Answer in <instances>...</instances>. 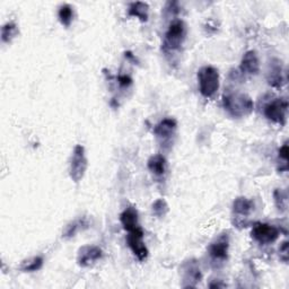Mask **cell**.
I'll return each instance as SVG.
<instances>
[{
	"instance_id": "6da1fadb",
	"label": "cell",
	"mask_w": 289,
	"mask_h": 289,
	"mask_svg": "<svg viewBox=\"0 0 289 289\" xmlns=\"http://www.w3.org/2000/svg\"><path fill=\"white\" fill-rule=\"evenodd\" d=\"M223 104L225 110L235 118H244L253 112L254 103L250 96L243 93H232L224 96Z\"/></svg>"
},
{
	"instance_id": "7a4b0ae2",
	"label": "cell",
	"mask_w": 289,
	"mask_h": 289,
	"mask_svg": "<svg viewBox=\"0 0 289 289\" xmlns=\"http://www.w3.org/2000/svg\"><path fill=\"white\" fill-rule=\"evenodd\" d=\"M199 91L205 97L214 96L219 88V73L215 67L206 66L198 72Z\"/></svg>"
},
{
	"instance_id": "3957f363",
	"label": "cell",
	"mask_w": 289,
	"mask_h": 289,
	"mask_svg": "<svg viewBox=\"0 0 289 289\" xmlns=\"http://www.w3.org/2000/svg\"><path fill=\"white\" fill-rule=\"evenodd\" d=\"M187 34V27L183 20H174L171 23L170 27L165 34L164 48L165 51H175L182 46Z\"/></svg>"
},
{
	"instance_id": "277c9868",
	"label": "cell",
	"mask_w": 289,
	"mask_h": 289,
	"mask_svg": "<svg viewBox=\"0 0 289 289\" xmlns=\"http://www.w3.org/2000/svg\"><path fill=\"white\" fill-rule=\"evenodd\" d=\"M87 165H88V163H87L85 148L81 145H77L73 152L69 170L70 177L73 179L74 182H79L84 177Z\"/></svg>"
},
{
	"instance_id": "5b68a950",
	"label": "cell",
	"mask_w": 289,
	"mask_h": 289,
	"mask_svg": "<svg viewBox=\"0 0 289 289\" xmlns=\"http://www.w3.org/2000/svg\"><path fill=\"white\" fill-rule=\"evenodd\" d=\"M251 235L260 244H270L277 241V238L280 235V232L277 227L269 225V224L258 223L253 226Z\"/></svg>"
},
{
	"instance_id": "8992f818",
	"label": "cell",
	"mask_w": 289,
	"mask_h": 289,
	"mask_svg": "<svg viewBox=\"0 0 289 289\" xmlns=\"http://www.w3.org/2000/svg\"><path fill=\"white\" fill-rule=\"evenodd\" d=\"M288 111V102L285 99H277L270 102L264 107V116L270 121L283 124L286 121Z\"/></svg>"
},
{
	"instance_id": "52a82bcc",
	"label": "cell",
	"mask_w": 289,
	"mask_h": 289,
	"mask_svg": "<svg viewBox=\"0 0 289 289\" xmlns=\"http://www.w3.org/2000/svg\"><path fill=\"white\" fill-rule=\"evenodd\" d=\"M127 242L134 254L137 256L140 261H144L147 256H148V249H147V247L145 245L144 232L141 230V227L129 233V235L127 237Z\"/></svg>"
},
{
	"instance_id": "ba28073f",
	"label": "cell",
	"mask_w": 289,
	"mask_h": 289,
	"mask_svg": "<svg viewBox=\"0 0 289 289\" xmlns=\"http://www.w3.org/2000/svg\"><path fill=\"white\" fill-rule=\"evenodd\" d=\"M228 247H230V241H228L227 235H223L217 238V241L211 243L209 247V255L211 259L216 262H224L227 260L228 255Z\"/></svg>"
},
{
	"instance_id": "9c48e42d",
	"label": "cell",
	"mask_w": 289,
	"mask_h": 289,
	"mask_svg": "<svg viewBox=\"0 0 289 289\" xmlns=\"http://www.w3.org/2000/svg\"><path fill=\"white\" fill-rule=\"evenodd\" d=\"M103 255L102 250L97 247H83L78 252L77 262L80 266H90L94 264L96 261H99Z\"/></svg>"
},
{
	"instance_id": "30bf717a",
	"label": "cell",
	"mask_w": 289,
	"mask_h": 289,
	"mask_svg": "<svg viewBox=\"0 0 289 289\" xmlns=\"http://www.w3.org/2000/svg\"><path fill=\"white\" fill-rule=\"evenodd\" d=\"M176 127L177 124L175 120L167 118L162 120V121L156 125L154 129V134L158 139L163 140V143H165V141L170 140L172 136L175 134Z\"/></svg>"
},
{
	"instance_id": "8fae6325",
	"label": "cell",
	"mask_w": 289,
	"mask_h": 289,
	"mask_svg": "<svg viewBox=\"0 0 289 289\" xmlns=\"http://www.w3.org/2000/svg\"><path fill=\"white\" fill-rule=\"evenodd\" d=\"M239 69H241L243 74L251 76L258 75V73L260 72V61L258 54H256L255 51L251 50L244 54Z\"/></svg>"
},
{
	"instance_id": "7c38bea8",
	"label": "cell",
	"mask_w": 289,
	"mask_h": 289,
	"mask_svg": "<svg viewBox=\"0 0 289 289\" xmlns=\"http://www.w3.org/2000/svg\"><path fill=\"white\" fill-rule=\"evenodd\" d=\"M120 220H121L123 228L128 233L136 231L140 227L138 223V212L134 207H129L125 209L120 216Z\"/></svg>"
},
{
	"instance_id": "4fadbf2b",
	"label": "cell",
	"mask_w": 289,
	"mask_h": 289,
	"mask_svg": "<svg viewBox=\"0 0 289 289\" xmlns=\"http://www.w3.org/2000/svg\"><path fill=\"white\" fill-rule=\"evenodd\" d=\"M200 269L194 261H191V262L184 265V280L189 281V285L187 287H194L195 283L200 281Z\"/></svg>"
},
{
	"instance_id": "5bb4252c",
	"label": "cell",
	"mask_w": 289,
	"mask_h": 289,
	"mask_svg": "<svg viewBox=\"0 0 289 289\" xmlns=\"http://www.w3.org/2000/svg\"><path fill=\"white\" fill-rule=\"evenodd\" d=\"M166 160L163 155H154L149 158L148 161V168L151 173H154L155 175H164L166 172Z\"/></svg>"
},
{
	"instance_id": "9a60e30c",
	"label": "cell",
	"mask_w": 289,
	"mask_h": 289,
	"mask_svg": "<svg viewBox=\"0 0 289 289\" xmlns=\"http://www.w3.org/2000/svg\"><path fill=\"white\" fill-rule=\"evenodd\" d=\"M253 201L249 200L247 198H237L235 199L233 204V210L235 214L241 216H248L251 214V211L253 210Z\"/></svg>"
},
{
	"instance_id": "2e32d148",
	"label": "cell",
	"mask_w": 289,
	"mask_h": 289,
	"mask_svg": "<svg viewBox=\"0 0 289 289\" xmlns=\"http://www.w3.org/2000/svg\"><path fill=\"white\" fill-rule=\"evenodd\" d=\"M148 5L145 3H132L129 7V15L139 18L141 21H147L148 19Z\"/></svg>"
},
{
	"instance_id": "e0dca14e",
	"label": "cell",
	"mask_w": 289,
	"mask_h": 289,
	"mask_svg": "<svg viewBox=\"0 0 289 289\" xmlns=\"http://www.w3.org/2000/svg\"><path fill=\"white\" fill-rule=\"evenodd\" d=\"M268 81L271 86L274 87H281L283 84L286 83L285 78H283V73H282V68L281 64H275L272 66L271 69L269 70L268 74Z\"/></svg>"
},
{
	"instance_id": "ac0fdd59",
	"label": "cell",
	"mask_w": 289,
	"mask_h": 289,
	"mask_svg": "<svg viewBox=\"0 0 289 289\" xmlns=\"http://www.w3.org/2000/svg\"><path fill=\"white\" fill-rule=\"evenodd\" d=\"M58 16H59L60 21H61V24L68 27L70 24H72L73 18H74L73 7L70 6V5H67V4L62 5V6L59 8Z\"/></svg>"
},
{
	"instance_id": "d6986e66",
	"label": "cell",
	"mask_w": 289,
	"mask_h": 289,
	"mask_svg": "<svg viewBox=\"0 0 289 289\" xmlns=\"http://www.w3.org/2000/svg\"><path fill=\"white\" fill-rule=\"evenodd\" d=\"M16 34H17V27L14 23H7L6 25H4L2 30V37L4 42H9Z\"/></svg>"
},
{
	"instance_id": "ffe728a7",
	"label": "cell",
	"mask_w": 289,
	"mask_h": 289,
	"mask_svg": "<svg viewBox=\"0 0 289 289\" xmlns=\"http://www.w3.org/2000/svg\"><path fill=\"white\" fill-rule=\"evenodd\" d=\"M167 211H168V206L165 203V200L158 199L157 201H155L154 205H152V212H154V215H156L157 217L165 216Z\"/></svg>"
},
{
	"instance_id": "44dd1931",
	"label": "cell",
	"mask_w": 289,
	"mask_h": 289,
	"mask_svg": "<svg viewBox=\"0 0 289 289\" xmlns=\"http://www.w3.org/2000/svg\"><path fill=\"white\" fill-rule=\"evenodd\" d=\"M275 201L278 207V209L283 211L287 207V195L282 190H276L275 191Z\"/></svg>"
},
{
	"instance_id": "7402d4cb",
	"label": "cell",
	"mask_w": 289,
	"mask_h": 289,
	"mask_svg": "<svg viewBox=\"0 0 289 289\" xmlns=\"http://www.w3.org/2000/svg\"><path fill=\"white\" fill-rule=\"evenodd\" d=\"M42 264H43V259L41 258V256H36V258H33L29 263H26L23 266V270L24 271H30V272L31 271H36V270L41 269Z\"/></svg>"
},
{
	"instance_id": "603a6c76",
	"label": "cell",
	"mask_w": 289,
	"mask_h": 289,
	"mask_svg": "<svg viewBox=\"0 0 289 289\" xmlns=\"http://www.w3.org/2000/svg\"><path fill=\"white\" fill-rule=\"evenodd\" d=\"M119 84L121 85L122 87H128L129 85H131L132 84V79L129 77V76L127 75H122V76H120L119 77Z\"/></svg>"
},
{
	"instance_id": "cb8c5ba5",
	"label": "cell",
	"mask_w": 289,
	"mask_h": 289,
	"mask_svg": "<svg viewBox=\"0 0 289 289\" xmlns=\"http://www.w3.org/2000/svg\"><path fill=\"white\" fill-rule=\"evenodd\" d=\"M279 157L282 158V160L285 162H287V160H288V145H287V143L283 144L281 148L279 149Z\"/></svg>"
},
{
	"instance_id": "d4e9b609",
	"label": "cell",
	"mask_w": 289,
	"mask_h": 289,
	"mask_svg": "<svg viewBox=\"0 0 289 289\" xmlns=\"http://www.w3.org/2000/svg\"><path fill=\"white\" fill-rule=\"evenodd\" d=\"M280 253L283 255L282 256L283 261H287L288 260V243L287 242L282 244V247L280 248Z\"/></svg>"
}]
</instances>
